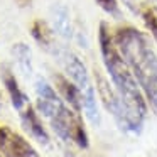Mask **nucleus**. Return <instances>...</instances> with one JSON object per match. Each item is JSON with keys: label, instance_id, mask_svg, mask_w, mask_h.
Masks as SVG:
<instances>
[{"label": "nucleus", "instance_id": "nucleus-1", "mask_svg": "<svg viewBox=\"0 0 157 157\" xmlns=\"http://www.w3.org/2000/svg\"><path fill=\"white\" fill-rule=\"evenodd\" d=\"M98 44L101 52L103 64L106 68L110 79L113 83V88L117 90L120 100L123 103V108L128 120V132L140 133L144 125V120L147 117V98L140 88L139 81L135 79L130 66L120 54L118 48L115 44L112 32L108 31V25L105 22L100 24L98 29Z\"/></svg>", "mask_w": 157, "mask_h": 157}, {"label": "nucleus", "instance_id": "nucleus-2", "mask_svg": "<svg viewBox=\"0 0 157 157\" xmlns=\"http://www.w3.org/2000/svg\"><path fill=\"white\" fill-rule=\"evenodd\" d=\"M120 54L139 81L147 103L157 113V52L150 39L132 25H122L113 34Z\"/></svg>", "mask_w": 157, "mask_h": 157}, {"label": "nucleus", "instance_id": "nucleus-3", "mask_svg": "<svg viewBox=\"0 0 157 157\" xmlns=\"http://www.w3.org/2000/svg\"><path fill=\"white\" fill-rule=\"evenodd\" d=\"M34 88L37 96V110L49 120L56 135L64 142H73L79 149H88L90 139L81 120V113L66 105L59 93L44 78H37Z\"/></svg>", "mask_w": 157, "mask_h": 157}, {"label": "nucleus", "instance_id": "nucleus-4", "mask_svg": "<svg viewBox=\"0 0 157 157\" xmlns=\"http://www.w3.org/2000/svg\"><path fill=\"white\" fill-rule=\"evenodd\" d=\"M61 63L66 69L68 78L75 83L81 91V98H83V110H85L88 120L93 125H100V112H98V103H96V93H95V86L91 83L90 73L86 69L85 63L78 58L76 54H73L71 51L63 49L61 54Z\"/></svg>", "mask_w": 157, "mask_h": 157}, {"label": "nucleus", "instance_id": "nucleus-5", "mask_svg": "<svg viewBox=\"0 0 157 157\" xmlns=\"http://www.w3.org/2000/svg\"><path fill=\"white\" fill-rule=\"evenodd\" d=\"M95 86H96V91H98V96L101 100L103 106L113 115V118L118 123L120 128L123 132H128V120H127V113H125V108H123L122 100H120L117 90L112 88L108 79L98 69H95Z\"/></svg>", "mask_w": 157, "mask_h": 157}, {"label": "nucleus", "instance_id": "nucleus-6", "mask_svg": "<svg viewBox=\"0 0 157 157\" xmlns=\"http://www.w3.org/2000/svg\"><path fill=\"white\" fill-rule=\"evenodd\" d=\"M0 152L5 157H41L24 135L7 125H0Z\"/></svg>", "mask_w": 157, "mask_h": 157}, {"label": "nucleus", "instance_id": "nucleus-7", "mask_svg": "<svg viewBox=\"0 0 157 157\" xmlns=\"http://www.w3.org/2000/svg\"><path fill=\"white\" fill-rule=\"evenodd\" d=\"M19 115H21L22 128H24L32 139L37 140L39 144L48 145L49 144V133H48V130H46V127L42 125L41 118H39L37 110H36L31 103H27V105L19 112Z\"/></svg>", "mask_w": 157, "mask_h": 157}, {"label": "nucleus", "instance_id": "nucleus-8", "mask_svg": "<svg viewBox=\"0 0 157 157\" xmlns=\"http://www.w3.org/2000/svg\"><path fill=\"white\" fill-rule=\"evenodd\" d=\"M52 78H54L56 91H58L59 96L64 100V103L68 106H71L75 112L81 113V110H83V98H81V91H79V88L71 81V79H68L66 76L59 75V73H54Z\"/></svg>", "mask_w": 157, "mask_h": 157}, {"label": "nucleus", "instance_id": "nucleus-9", "mask_svg": "<svg viewBox=\"0 0 157 157\" xmlns=\"http://www.w3.org/2000/svg\"><path fill=\"white\" fill-rule=\"evenodd\" d=\"M31 34L34 37V41L37 42L39 48H42L46 52L49 54H61L63 49L56 44V39H54V31H52V25H49L46 21H37L32 22V27H31Z\"/></svg>", "mask_w": 157, "mask_h": 157}, {"label": "nucleus", "instance_id": "nucleus-10", "mask_svg": "<svg viewBox=\"0 0 157 157\" xmlns=\"http://www.w3.org/2000/svg\"><path fill=\"white\" fill-rule=\"evenodd\" d=\"M2 81H4V86H5V90H7V93H9L10 103L14 105V108L17 110V112H21L27 103H31L29 98H27V95H25V93L22 91V88L19 86L14 73H12L7 66L2 68Z\"/></svg>", "mask_w": 157, "mask_h": 157}, {"label": "nucleus", "instance_id": "nucleus-11", "mask_svg": "<svg viewBox=\"0 0 157 157\" xmlns=\"http://www.w3.org/2000/svg\"><path fill=\"white\" fill-rule=\"evenodd\" d=\"M51 17H52V29L56 34H59L63 39H69L73 36V25L69 19V10L66 5L56 4L51 9Z\"/></svg>", "mask_w": 157, "mask_h": 157}, {"label": "nucleus", "instance_id": "nucleus-12", "mask_svg": "<svg viewBox=\"0 0 157 157\" xmlns=\"http://www.w3.org/2000/svg\"><path fill=\"white\" fill-rule=\"evenodd\" d=\"M12 56H14L15 63L19 64V68L22 69L24 75H31L32 73V52L31 48L24 42H15L12 46Z\"/></svg>", "mask_w": 157, "mask_h": 157}, {"label": "nucleus", "instance_id": "nucleus-13", "mask_svg": "<svg viewBox=\"0 0 157 157\" xmlns=\"http://www.w3.org/2000/svg\"><path fill=\"white\" fill-rule=\"evenodd\" d=\"M142 19H144V24L147 25V29L150 31V34H152V37L155 39L157 42V12L154 10V9H145L142 14Z\"/></svg>", "mask_w": 157, "mask_h": 157}, {"label": "nucleus", "instance_id": "nucleus-14", "mask_svg": "<svg viewBox=\"0 0 157 157\" xmlns=\"http://www.w3.org/2000/svg\"><path fill=\"white\" fill-rule=\"evenodd\" d=\"M95 2L101 7V10H105L113 19H122V12H120V7H118V2L117 0H95Z\"/></svg>", "mask_w": 157, "mask_h": 157}, {"label": "nucleus", "instance_id": "nucleus-15", "mask_svg": "<svg viewBox=\"0 0 157 157\" xmlns=\"http://www.w3.org/2000/svg\"><path fill=\"white\" fill-rule=\"evenodd\" d=\"M122 2L132 14H137V15H142L144 10L149 9V0H122Z\"/></svg>", "mask_w": 157, "mask_h": 157}, {"label": "nucleus", "instance_id": "nucleus-16", "mask_svg": "<svg viewBox=\"0 0 157 157\" xmlns=\"http://www.w3.org/2000/svg\"><path fill=\"white\" fill-rule=\"evenodd\" d=\"M0 157H2V155H0Z\"/></svg>", "mask_w": 157, "mask_h": 157}]
</instances>
